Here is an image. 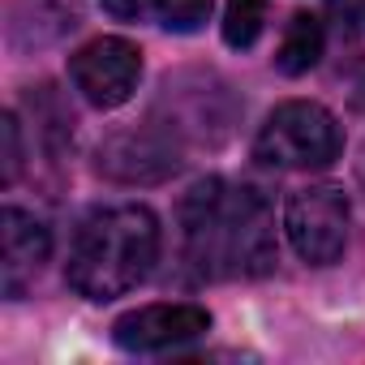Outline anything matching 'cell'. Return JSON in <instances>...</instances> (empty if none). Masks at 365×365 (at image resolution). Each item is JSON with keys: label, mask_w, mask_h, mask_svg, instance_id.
Masks as SVG:
<instances>
[{"label": "cell", "mask_w": 365, "mask_h": 365, "mask_svg": "<svg viewBox=\"0 0 365 365\" xmlns=\"http://www.w3.org/2000/svg\"><path fill=\"white\" fill-rule=\"evenodd\" d=\"M185 245L202 275H262L275 267L271 211L254 190L202 180L185 198Z\"/></svg>", "instance_id": "cell-1"}, {"label": "cell", "mask_w": 365, "mask_h": 365, "mask_svg": "<svg viewBox=\"0 0 365 365\" xmlns=\"http://www.w3.org/2000/svg\"><path fill=\"white\" fill-rule=\"evenodd\" d=\"M159 258V220L150 207L125 202V207H108L95 211L69 250V267L65 279L78 297L86 301H112L133 292Z\"/></svg>", "instance_id": "cell-2"}, {"label": "cell", "mask_w": 365, "mask_h": 365, "mask_svg": "<svg viewBox=\"0 0 365 365\" xmlns=\"http://www.w3.org/2000/svg\"><path fill=\"white\" fill-rule=\"evenodd\" d=\"M339 155H344L339 120L322 103H309V99L279 103L254 142V159H262L267 168H284V172L331 168Z\"/></svg>", "instance_id": "cell-3"}, {"label": "cell", "mask_w": 365, "mask_h": 365, "mask_svg": "<svg viewBox=\"0 0 365 365\" xmlns=\"http://www.w3.org/2000/svg\"><path fill=\"white\" fill-rule=\"evenodd\" d=\"M284 232L301 262L331 267L348 245V198L335 185H305L288 198Z\"/></svg>", "instance_id": "cell-4"}, {"label": "cell", "mask_w": 365, "mask_h": 365, "mask_svg": "<svg viewBox=\"0 0 365 365\" xmlns=\"http://www.w3.org/2000/svg\"><path fill=\"white\" fill-rule=\"evenodd\" d=\"M69 78L91 108H120L133 99L142 78V48L120 35H99L69 56Z\"/></svg>", "instance_id": "cell-5"}, {"label": "cell", "mask_w": 365, "mask_h": 365, "mask_svg": "<svg viewBox=\"0 0 365 365\" xmlns=\"http://www.w3.org/2000/svg\"><path fill=\"white\" fill-rule=\"evenodd\" d=\"M207 331H211V314L202 305H190V301L142 305V309H129L112 322V339L125 352H163V348H176L185 339H198Z\"/></svg>", "instance_id": "cell-6"}, {"label": "cell", "mask_w": 365, "mask_h": 365, "mask_svg": "<svg viewBox=\"0 0 365 365\" xmlns=\"http://www.w3.org/2000/svg\"><path fill=\"white\" fill-rule=\"evenodd\" d=\"M5 292L22 297V288L43 271L48 254H52V232L39 215L22 211V207H5Z\"/></svg>", "instance_id": "cell-7"}, {"label": "cell", "mask_w": 365, "mask_h": 365, "mask_svg": "<svg viewBox=\"0 0 365 365\" xmlns=\"http://www.w3.org/2000/svg\"><path fill=\"white\" fill-rule=\"evenodd\" d=\"M322 43H327L322 22H318L314 14H297V18L288 22V31H284L279 52H275V69H279L284 78L309 73V69L318 65V56H322Z\"/></svg>", "instance_id": "cell-8"}, {"label": "cell", "mask_w": 365, "mask_h": 365, "mask_svg": "<svg viewBox=\"0 0 365 365\" xmlns=\"http://www.w3.org/2000/svg\"><path fill=\"white\" fill-rule=\"evenodd\" d=\"M262 22H267V0H228L224 9V43L245 52L258 43L262 35Z\"/></svg>", "instance_id": "cell-9"}, {"label": "cell", "mask_w": 365, "mask_h": 365, "mask_svg": "<svg viewBox=\"0 0 365 365\" xmlns=\"http://www.w3.org/2000/svg\"><path fill=\"white\" fill-rule=\"evenodd\" d=\"M211 14V0H163V26L168 31H198Z\"/></svg>", "instance_id": "cell-10"}, {"label": "cell", "mask_w": 365, "mask_h": 365, "mask_svg": "<svg viewBox=\"0 0 365 365\" xmlns=\"http://www.w3.org/2000/svg\"><path fill=\"white\" fill-rule=\"evenodd\" d=\"M99 5L120 22H146V18L163 14V0H99Z\"/></svg>", "instance_id": "cell-11"}, {"label": "cell", "mask_w": 365, "mask_h": 365, "mask_svg": "<svg viewBox=\"0 0 365 365\" xmlns=\"http://www.w3.org/2000/svg\"><path fill=\"white\" fill-rule=\"evenodd\" d=\"M0 138H5V185H14L18 168H22V142H18V120L14 116L0 120Z\"/></svg>", "instance_id": "cell-12"}]
</instances>
